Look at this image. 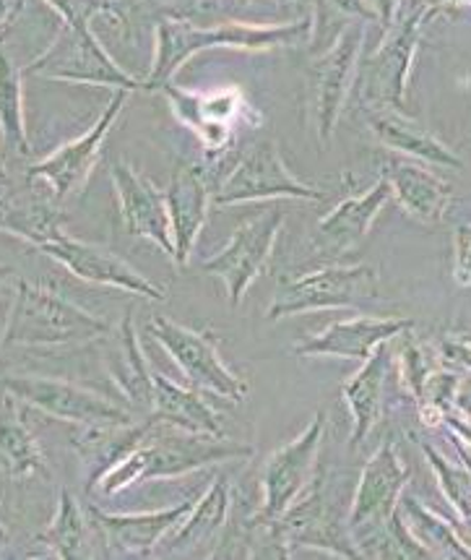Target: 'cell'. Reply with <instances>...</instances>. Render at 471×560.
<instances>
[{
    "mask_svg": "<svg viewBox=\"0 0 471 560\" xmlns=\"http://www.w3.org/2000/svg\"><path fill=\"white\" fill-rule=\"evenodd\" d=\"M313 16L295 19L286 24H248V22H216L196 24L186 16H162L154 30L152 71L141 79L143 92H160L173 84L182 66L198 52L207 50H243L269 52L279 47H295L310 43Z\"/></svg>",
    "mask_w": 471,
    "mask_h": 560,
    "instance_id": "6da1fadb",
    "label": "cell"
},
{
    "mask_svg": "<svg viewBox=\"0 0 471 560\" xmlns=\"http://www.w3.org/2000/svg\"><path fill=\"white\" fill-rule=\"evenodd\" d=\"M252 454L256 448L250 443L232 441L227 435L188 433V430L177 428L160 430V420H156L146 439L126 459L115 464L110 472L102 475L94 488L102 495H120L133 485L186 477L198 469L214 467V464L250 459Z\"/></svg>",
    "mask_w": 471,
    "mask_h": 560,
    "instance_id": "7a4b0ae2",
    "label": "cell"
},
{
    "mask_svg": "<svg viewBox=\"0 0 471 560\" xmlns=\"http://www.w3.org/2000/svg\"><path fill=\"white\" fill-rule=\"evenodd\" d=\"M113 326L50 290L45 284L19 282L5 318L3 347H81L105 339Z\"/></svg>",
    "mask_w": 471,
    "mask_h": 560,
    "instance_id": "3957f363",
    "label": "cell"
},
{
    "mask_svg": "<svg viewBox=\"0 0 471 560\" xmlns=\"http://www.w3.org/2000/svg\"><path fill=\"white\" fill-rule=\"evenodd\" d=\"M412 480V469L401 459L393 441H384L362 467L357 490L352 495L346 532H350L360 558H399L388 529L393 511Z\"/></svg>",
    "mask_w": 471,
    "mask_h": 560,
    "instance_id": "277c9868",
    "label": "cell"
},
{
    "mask_svg": "<svg viewBox=\"0 0 471 560\" xmlns=\"http://www.w3.org/2000/svg\"><path fill=\"white\" fill-rule=\"evenodd\" d=\"M378 271L373 266H323L310 275L284 279L266 308V320H282L318 311L360 308L362 303L378 300Z\"/></svg>",
    "mask_w": 471,
    "mask_h": 560,
    "instance_id": "5b68a950",
    "label": "cell"
},
{
    "mask_svg": "<svg viewBox=\"0 0 471 560\" xmlns=\"http://www.w3.org/2000/svg\"><path fill=\"white\" fill-rule=\"evenodd\" d=\"M425 24V13L399 9L380 45L365 60H360L357 73L367 107H388V110L404 107L409 77Z\"/></svg>",
    "mask_w": 471,
    "mask_h": 560,
    "instance_id": "8992f818",
    "label": "cell"
},
{
    "mask_svg": "<svg viewBox=\"0 0 471 560\" xmlns=\"http://www.w3.org/2000/svg\"><path fill=\"white\" fill-rule=\"evenodd\" d=\"M128 94H131L128 89H115L105 110L94 120V126L86 133H81L79 139L68 141L52 154H47L45 160L34 162L30 173H26V180L50 190L60 203L76 198L86 188V180L92 177L94 167H97L102 147H105L107 136L113 133L115 122H118L122 107L128 102Z\"/></svg>",
    "mask_w": 471,
    "mask_h": 560,
    "instance_id": "52a82bcc",
    "label": "cell"
},
{
    "mask_svg": "<svg viewBox=\"0 0 471 560\" xmlns=\"http://www.w3.org/2000/svg\"><path fill=\"white\" fill-rule=\"evenodd\" d=\"M146 331L196 388L222 396L227 401H245L248 384H245L243 375H237L224 363L222 352L216 350L209 334L188 329V326L165 316L149 320Z\"/></svg>",
    "mask_w": 471,
    "mask_h": 560,
    "instance_id": "ba28073f",
    "label": "cell"
},
{
    "mask_svg": "<svg viewBox=\"0 0 471 560\" xmlns=\"http://www.w3.org/2000/svg\"><path fill=\"white\" fill-rule=\"evenodd\" d=\"M0 388L11 399L24 401L47 415V418L60 422H73V425H99V422H126L133 415L126 407L115 405L92 388L63 378H50V375H3Z\"/></svg>",
    "mask_w": 471,
    "mask_h": 560,
    "instance_id": "9c48e42d",
    "label": "cell"
},
{
    "mask_svg": "<svg viewBox=\"0 0 471 560\" xmlns=\"http://www.w3.org/2000/svg\"><path fill=\"white\" fill-rule=\"evenodd\" d=\"M284 211H263L256 220L240 224V228L232 232L229 243L216 256L201 264L203 275L222 279L232 308L243 305L252 282L263 277L266 266L271 261V253H274L279 232L284 228Z\"/></svg>",
    "mask_w": 471,
    "mask_h": 560,
    "instance_id": "30bf717a",
    "label": "cell"
},
{
    "mask_svg": "<svg viewBox=\"0 0 471 560\" xmlns=\"http://www.w3.org/2000/svg\"><path fill=\"white\" fill-rule=\"evenodd\" d=\"M271 198H292V201H320V188L307 186L297 180L284 165V156L279 152L274 139H263L252 143L248 154L237 162L235 170L222 183L211 203L216 207H237L250 201H271Z\"/></svg>",
    "mask_w": 471,
    "mask_h": 560,
    "instance_id": "8fae6325",
    "label": "cell"
},
{
    "mask_svg": "<svg viewBox=\"0 0 471 560\" xmlns=\"http://www.w3.org/2000/svg\"><path fill=\"white\" fill-rule=\"evenodd\" d=\"M326 422H329V415L316 412L303 433L295 435L290 443H284L282 448H276L263 462V501L258 511L266 518H282L307 493L310 482L316 480Z\"/></svg>",
    "mask_w": 471,
    "mask_h": 560,
    "instance_id": "7c38bea8",
    "label": "cell"
},
{
    "mask_svg": "<svg viewBox=\"0 0 471 560\" xmlns=\"http://www.w3.org/2000/svg\"><path fill=\"white\" fill-rule=\"evenodd\" d=\"M362 45H365V26L350 24L341 30L337 43L326 47L313 63V118H316L318 141L323 147H329L337 133L341 110H344L354 79H357Z\"/></svg>",
    "mask_w": 471,
    "mask_h": 560,
    "instance_id": "4fadbf2b",
    "label": "cell"
},
{
    "mask_svg": "<svg viewBox=\"0 0 471 560\" xmlns=\"http://www.w3.org/2000/svg\"><path fill=\"white\" fill-rule=\"evenodd\" d=\"M39 250L45 256H50L52 261H58L63 269L71 271L81 282L113 287V290L131 292V295L156 300V303H167L165 287L152 282L136 266L128 264L126 258H120L110 248H102L97 243L79 241V237L60 232V235L47 241Z\"/></svg>",
    "mask_w": 471,
    "mask_h": 560,
    "instance_id": "5bb4252c",
    "label": "cell"
},
{
    "mask_svg": "<svg viewBox=\"0 0 471 560\" xmlns=\"http://www.w3.org/2000/svg\"><path fill=\"white\" fill-rule=\"evenodd\" d=\"M190 509H193V501H182L160 511H139V514H107L92 505L86 514L105 542V556L152 558L156 548L180 527Z\"/></svg>",
    "mask_w": 471,
    "mask_h": 560,
    "instance_id": "9a60e30c",
    "label": "cell"
},
{
    "mask_svg": "<svg viewBox=\"0 0 471 560\" xmlns=\"http://www.w3.org/2000/svg\"><path fill=\"white\" fill-rule=\"evenodd\" d=\"M110 177L115 194H118L120 217L126 230L136 237L154 243L175 264V243L173 224H169L167 196L146 175L122 160L113 162Z\"/></svg>",
    "mask_w": 471,
    "mask_h": 560,
    "instance_id": "2e32d148",
    "label": "cell"
},
{
    "mask_svg": "<svg viewBox=\"0 0 471 560\" xmlns=\"http://www.w3.org/2000/svg\"><path fill=\"white\" fill-rule=\"evenodd\" d=\"M388 201H391V186L386 177L375 180L362 196L344 198L316 224L310 250L320 258H337L354 250L373 230Z\"/></svg>",
    "mask_w": 471,
    "mask_h": 560,
    "instance_id": "e0dca14e",
    "label": "cell"
},
{
    "mask_svg": "<svg viewBox=\"0 0 471 560\" xmlns=\"http://www.w3.org/2000/svg\"><path fill=\"white\" fill-rule=\"evenodd\" d=\"M412 329V318L357 316L350 320H333L316 337H307L295 345V354H299V358H339L365 363L380 345H388L391 339Z\"/></svg>",
    "mask_w": 471,
    "mask_h": 560,
    "instance_id": "ac0fdd59",
    "label": "cell"
},
{
    "mask_svg": "<svg viewBox=\"0 0 471 560\" xmlns=\"http://www.w3.org/2000/svg\"><path fill=\"white\" fill-rule=\"evenodd\" d=\"M66 34L68 45L63 56L58 60H34V71H39L50 81H71V84H94L110 89H128V92H143L141 79H133L131 73L102 47L97 34H89V37H76V34L71 32Z\"/></svg>",
    "mask_w": 471,
    "mask_h": 560,
    "instance_id": "d6986e66",
    "label": "cell"
},
{
    "mask_svg": "<svg viewBox=\"0 0 471 560\" xmlns=\"http://www.w3.org/2000/svg\"><path fill=\"white\" fill-rule=\"evenodd\" d=\"M165 196L169 209V224H173L175 266L177 269H186L196 253L203 224L209 220L211 190L207 175L201 173V167L180 162L175 167L173 177H169Z\"/></svg>",
    "mask_w": 471,
    "mask_h": 560,
    "instance_id": "ffe728a7",
    "label": "cell"
},
{
    "mask_svg": "<svg viewBox=\"0 0 471 560\" xmlns=\"http://www.w3.org/2000/svg\"><path fill=\"white\" fill-rule=\"evenodd\" d=\"M173 105L177 120L186 122L209 152H220L232 139V122L240 118L245 102L240 89H220L209 94H190L167 84L160 89Z\"/></svg>",
    "mask_w": 471,
    "mask_h": 560,
    "instance_id": "44dd1931",
    "label": "cell"
},
{
    "mask_svg": "<svg viewBox=\"0 0 471 560\" xmlns=\"http://www.w3.org/2000/svg\"><path fill=\"white\" fill-rule=\"evenodd\" d=\"M66 228L63 203L50 190L26 180L24 188L0 194V232L43 248Z\"/></svg>",
    "mask_w": 471,
    "mask_h": 560,
    "instance_id": "7402d4cb",
    "label": "cell"
},
{
    "mask_svg": "<svg viewBox=\"0 0 471 560\" xmlns=\"http://www.w3.org/2000/svg\"><path fill=\"white\" fill-rule=\"evenodd\" d=\"M107 354L105 365L110 373L115 388L122 399L131 405L136 412H149L154 409V368L149 365L146 352H143L139 334H136L133 316L128 313L120 320L118 331L107 334Z\"/></svg>",
    "mask_w": 471,
    "mask_h": 560,
    "instance_id": "603a6c76",
    "label": "cell"
},
{
    "mask_svg": "<svg viewBox=\"0 0 471 560\" xmlns=\"http://www.w3.org/2000/svg\"><path fill=\"white\" fill-rule=\"evenodd\" d=\"M386 180L391 186V198H396L404 214L422 224H440L448 217L454 188L450 183L425 167L416 160H391L386 167Z\"/></svg>",
    "mask_w": 471,
    "mask_h": 560,
    "instance_id": "cb8c5ba5",
    "label": "cell"
},
{
    "mask_svg": "<svg viewBox=\"0 0 471 560\" xmlns=\"http://www.w3.org/2000/svg\"><path fill=\"white\" fill-rule=\"evenodd\" d=\"M367 128L396 154H404L409 160L425 162V165L446 167V170H463V160L448 143H443L429 128L409 118L401 110H388V107H370L367 113Z\"/></svg>",
    "mask_w": 471,
    "mask_h": 560,
    "instance_id": "d4e9b609",
    "label": "cell"
},
{
    "mask_svg": "<svg viewBox=\"0 0 471 560\" xmlns=\"http://www.w3.org/2000/svg\"><path fill=\"white\" fill-rule=\"evenodd\" d=\"M156 418L149 420H126V422H99V425H81L73 435V448H76L81 464L86 469L89 485H97L102 475H107L115 464L126 459L139 443L146 439L149 430L154 428Z\"/></svg>",
    "mask_w": 471,
    "mask_h": 560,
    "instance_id": "484cf974",
    "label": "cell"
},
{
    "mask_svg": "<svg viewBox=\"0 0 471 560\" xmlns=\"http://www.w3.org/2000/svg\"><path fill=\"white\" fill-rule=\"evenodd\" d=\"M388 368H391V352H388L386 345H380L378 350L362 363L360 371L346 381L344 388H341V396H344V405L350 409L352 418V451L357 448L362 441H367V435L373 433V428L378 425L380 418H384Z\"/></svg>",
    "mask_w": 471,
    "mask_h": 560,
    "instance_id": "4316f807",
    "label": "cell"
},
{
    "mask_svg": "<svg viewBox=\"0 0 471 560\" xmlns=\"http://www.w3.org/2000/svg\"><path fill=\"white\" fill-rule=\"evenodd\" d=\"M152 415L169 428L188 433L224 435L222 415L198 388H188L169 381L165 373L154 371V409Z\"/></svg>",
    "mask_w": 471,
    "mask_h": 560,
    "instance_id": "83f0119b",
    "label": "cell"
},
{
    "mask_svg": "<svg viewBox=\"0 0 471 560\" xmlns=\"http://www.w3.org/2000/svg\"><path fill=\"white\" fill-rule=\"evenodd\" d=\"M232 485L227 477H216L211 480L198 501H193V509L182 518V524L169 535V552H182L190 556L198 548L214 545L222 537L224 527H227L232 516Z\"/></svg>",
    "mask_w": 471,
    "mask_h": 560,
    "instance_id": "f1b7e54d",
    "label": "cell"
},
{
    "mask_svg": "<svg viewBox=\"0 0 471 560\" xmlns=\"http://www.w3.org/2000/svg\"><path fill=\"white\" fill-rule=\"evenodd\" d=\"M0 472L11 480L47 475V456L37 435L9 401L0 405Z\"/></svg>",
    "mask_w": 471,
    "mask_h": 560,
    "instance_id": "f546056e",
    "label": "cell"
},
{
    "mask_svg": "<svg viewBox=\"0 0 471 560\" xmlns=\"http://www.w3.org/2000/svg\"><path fill=\"white\" fill-rule=\"evenodd\" d=\"M0 141L16 156H30L32 141L24 115V71L0 47Z\"/></svg>",
    "mask_w": 471,
    "mask_h": 560,
    "instance_id": "4dcf8cb0",
    "label": "cell"
},
{
    "mask_svg": "<svg viewBox=\"0 0 471 560\" xmlns=\"http://www.w3.org/2000/svg\"><path fill=\"white\" fill-rule=\"evenodd\" d=\"M399 511L404 516L407 527L416 537V542L427 550L429 558H448V560H469L471 552L463 548V542L456 535L454 522L435 514L425 503L416 498L401 495Z\"/></svg>",
    "mask_w": 471,
    "mask_h": 560,
    "instance_id": "1f68e13d",
    "label": "cell"
},
{
    "mask_svg": "<svg viewBox=\"0 0 471 560\" xmlns=\"http://www.w3.org/2000/svg\"><path fill=\"white\" fill-rule=\"evenodd\" d=\"M89 514L81 509L76 495L71 490H60L58 495V509L52 522L47 524V529L39 535V542L50 550V556L60 560H76L89 558Z\"/></svg>",
    "mask_w": 471,
    "mask_h": 560,
    "instance_id": "d6a6232c",
    "label": "cell"
},
{
    "mask_svg": "<svg viewBox=\"0 0 471 560\" xmlns=\"http://www.w3.org/2000/svg\"><path fill=\"white\" fill-rule=\"evenodd\" d=\"M422 451H425L429 469H433L435 480H438L440 493L448 498V503L454 505L456 514H459V518L471 516V469L463 462H448L446 456H443L435 446H429V443H425Z\"/></svg>",
    "mask_w": 471,
    "mask_h": 560,
    "instance_id": "836d02e7",
    "label": "cell"
},
{
    "mask_svg": "<svg viewBox=\"0 0 471 560\" xmlns=\"http://www.w3.org/2000/svg\"><path fill=\"white\" fill-rule=\"evenodd\" d=\"M45 3L58 13L66 32L76 34V37H89V34H94V19L113 16L122 22V3L126 0H45Z\"/></svg>",
    "mask_w": 471,
    "mask_h": 560,
    "instance_id": "e575fe53",
    "label": "cell"
},
{
    "mask_svg": "<svg viewBox=\"0 0 471 560\" xmlns=\"http://www.w3.org/2000/svg\"><path fill=\"white\" fill-rule=\"evenodd\" d=\"M435 371V365H429L427 354L414 345V341H407L404 350H401V384H407L412 399H416L425 386L427 375Z\"/></svg>",
    "mask_w": 471,
    "mask_h": 560,
    "instance_id": "d590c367",
    "label": "cell"
},
{
    "mask_svg": "<svg viewBox=\"0 0 471 560\" xmlns=\"http://www.w3.org/2000/svg\"><path fill=\"white\" fill-rule=\"evenodd\" d=\"M454 279L471 287V224H459L454 232Z\"/></svg>",
    "mask_w": 471,
    "mask_h": 560,
    "instance_id": "8d00e7d4",
    "label": "cell"
},
{
    "mask_svg": "<svg viewBox=\"0 0 471 560\" xmlns=\"http://www.w3.org/2000/svg\"><path fill=\"white\" fill-rule=\"evenodd\" d=\"M440 354L448 363L467 368L471 373V334H448L440 341Z\"/></svg>",
    "mask_w": 471,
    "mask_h": 560,
    "instance_id": "74e56055",
    "label": "cell"
},
{
    "mask_svg": "<svg viewBox=\"0 0 471 560\" xmlns=\"http://www.w3.org/2000/svg\"><path fill=\"white\" fill-rule=\"evenodd\" d=\"M463 0H401L399 9L425 13L427 22L435 16H456L461 11Z\"/></svg>",
    "mask_w": 471,
    "mask_h": 560,
    "instance_id": "f35d334b",
    "label": "cell"
},
{
    "mask_svg": "<svg viewBox=\"0 0 471 560\" xmlns=\"http://www.w3.org/2000/svg\"><path fill=\"white\" fill-rule=\"evenodd\" d=\"M440 425L448 428L450 439H454V443H459V446H463L471 454V418H467V415L459 412V409H448L446 415H443Z\"/></svg>",
    "mask_w": 471,
    "mask_h": 560,
    "instance_id": "ab89813d",
    "label": "cell"
},
{
    "mask_svg": "<svg viewBox=\"0 0 471 560\" xmlns=\"http://www.w3.org/2000/svg\"><path fill=\"white\" fill-rule=\"evenodd\" d=\"M26 0H0V43H3V34L9 26L16 22L19 13L24 11Z\"/></svg>",
    "mask_w": 471,
    "mask_h": 560,
    "instance_id": "60d3db41",
    "label": "cell"
},
{
    "mask_svg": "<svg viewBox=\"0 0 471 560\" xmlns=\"http://www.w3.org/2000/svg\"><path fill=\"white\" fill-rule=\"evenodd\" d=\"M370 5L375 9V13H378V24L384 26V30H388L396 19V11H399L401 0H370Z\"/></svg>",
    "mask_w": 471,
    "mask_h": 560,
    "instance_id": "b9f144b4",
    "label": "cell"
},
{
    "mask_svg": "<svg viewBox=\"0 0 471 560\" xmlns=\"http://www.w3.org/2000/svg\"><path fill=\"white\" fill-rule=\"evenodd\" d=\"M19 282H22L19 271L13 269V266H9V264H0V300L13 295V292H16Z\"/></svg>",
    "mask_w": 471,
    "mask_h": 560,
    "instance_id": "7bdbcfd3",
    "label": "cell"
},
{
    "mask_svg": "<svg viewBox=\"0 0 471 560\" xmlns=\"http://www.w3.org/2000/svg\"><path fill=\"white\" fill-rule=\"evenodd\" d=\"M454 529H456V535H459V539L463 542V548L471 552V516L456 518Z\"/></svg>",
    "mask_w": 471,
    "mask_h": 560,
    "instance_id": "ee69618b",
    "label": "cell"
},
{
    "mask_svg": "<svg viewBox=\"0 0 471 560\" xmlns=\"http://www.w3.org/2000/svg\"><path fill=\"white\" fill-rule=\"evenodd\" d=\"M5 143H0V183L5 180V177H9V170H5Z\"/></svg>",
    "mask_w": 471,
    "mask_h": 560,
    "instance_id": "f6af8a7d",
    "label": "cell"
},
{
    "mask_svg": "<svg viewBox=\"0 0 471 560\" xmlns=\"http://www.w3.org/2000/svg\"><path fill=\"white\" fill-rule=\"evenodd\" d=\"M456 448H459V454H461V462L467 464V467L471 469V454H469V451L463 448V446H459V443H456Z\"/></svg>",
    "mask_w": 471,
    "mask_h": 560,
    "instance_id": "bcb514c9",
    "label": "cell"
},
{
    "mask_svg": "<svg viewBox=\"0 0 471 560\" xmlns=\"http://www.w3.org/2000/svg\"><path fill=\"white\" fill-rule=\"evenodd\" d=\"M240 3H252V5H271V0H240Z\"/></svg>",
    "mask_w": 471,
    "mask_h": 560,
    "instance_id": "7dc6e473",
    "label": "cell"
},
{
    "mask_svg": "<svg viewBox=\"0 0 471 560\" xmlns=\"http://www.w3.org/2000/svg\"><path fill=\"white\" fill-rule=\"evenodd\" d=\"M286 3H292V5H310V9H313V0H286Z\"/></svg>",
    "mask_w": 471,
    "mask_h": 560,
    "instance_id": "c3c4849f",
    "label": "cell"
},
{
    "mask_svg": "<svg viewBox=\"0 0 471 560\" xmlns=\"http://www.w3.org/2000/svg\"><path fill=\"white\" fill-rule=\"evenodd\" d=\"M3 545H5V532L0 527V548H3Z\"/></svg>",
    "mask_w": 471,
    "mask_h": 560,
    "instance_id": "681fc988",
    "label": "cell"
},
{
    "mask_svg": "<svg viewBox=\"0 0 471 560\" xmlns=\"http://www.w3.org/2000/svg\"><path fill=\"white\" fill-rule=\"evenodd\" d=\"M463 5H471V0H463Z\"/></svg>",
    "mask_w": 471,
    "mask_h": 560,
    "instance_id": "f907efd6",
    "label": "cell"
}]
</instances>
